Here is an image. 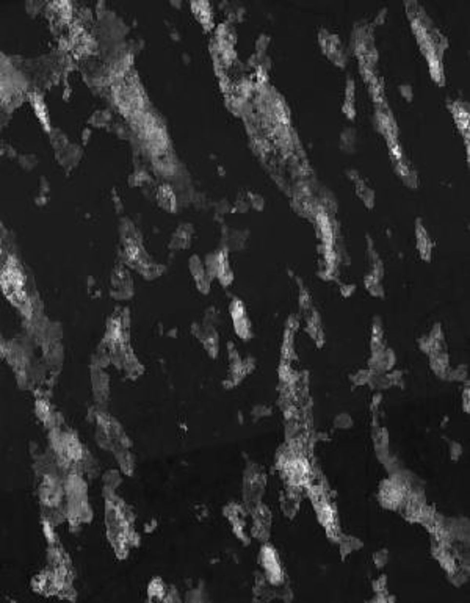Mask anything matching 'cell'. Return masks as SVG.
I'll return each mask as SVG.
<instances>
[{"label":"cell","instance_id":"obj_1","mask_svg":"<svg viewBox=\"0 0 470 603\" xmlns=\"http://www.w3.org/2000/svg\"><path fill=\"white\" fill-rule=\"evenodd\" d=\"M265 473L262 468L256 464H249L246 467L245 472V480H243V497H245V504L248 506V509L254 508L256 504L260 503L265 490Z\"/></svg>","mask_w":470,"mask_h":603},{"label":"cell","instance_id":"obj_2","mask_svg":"<svg viewBox=\"0 0 470 603\" xmlns=\"http://www.w3.org/2000/svg\"><path fill=\"white\" fill-rule=\"evenodd\" d=\"M259 563L262 565L264 577L268 580V583H271L273 586H279L284 583L286 574H284V569H282L281 560H279L278 553H276L274 547L264 542V547L260 550V555H259Z\"/></svg>","mask_w":470,"mask_h":603},{"label":"cell","instance_id":"obj_3","mask_svg":"<svg viewBox=\"0 0 470 603\" xmlns=\"http://www.w3.org/2000/svg\"><path fill=\"white\" fill-rule=\"evenodd\" d=\"M252 516V526L251 534L252 538L259 539L260 542H266L270 538V528H271V512L265 504L259 503L254 508H251Z\"/></svg>","mask_w":470,"mask_h":603},{"label":"cell","instance_id":"obj_4","mask_svg":"<svg viewBox=\"0 0 470 603\" xmlns=\"http://www.w3.org/2000/svg\"><path fill=\"white\" fill-rule=\"evenodd\" d=\"M248 511L249 509H246L245 506L237 504V503H229L225 508V516L227 517L230 525H232L235 536L240 541H243L245 544H248L249 542L248 528H246V522H248Z\"/></svg>","mask_w":470,"mask_h":603},{"label":"cell","instance_id":"obj_5","mask_svg":"<svg viewBox=\"0 0 470 603\" xmlns=\"http://www.w3.org/2000/svg\"><path fill=\"white\" fill-rule=\"evenodd\" d=\"M110 293L116 300H129L133 295V285L132 279L129 276L127 270L119 265L115 268L113 274H111V290Z\"/></svg>","mask_w":470,"mask_h":603},{"label":"cell","instance_id":"obj_6","mask_svg":"<svg viewBox=\"0 0 470 603\" xmlns=\"http://www.w3.org/2000/svg\"><path fill=\"white\" fill-rule=\"evenodd\" d=\"M229 310H230V317L234 320V327H235L237 336L243 340H249L252 336L251 323L248 320V315H246V309L243 306V302L240 300H234Z\"/></svg>","mask_w":470,"mask_h":603},{"label":"cell","instance_id":"obj_7","mask_svg":"<svg viewBox=\"0 0 470 603\" xmlns=\"http://www.w3.org/2000/svg\"><path fill=\"white\" fill-rule=\"evenodd\" d=\"M395 362H397L395 353L389 348H384L383 351L371 353L368 368L373 373H387V371H390L395 367Z\"/></svg>","mask_w":470,"mask_h":603},{"label":"cell","instance_id":"obj_8","mask_svg":"<svg viewBox=\"0 0 470 603\" xmlns=\"http://www.w3.org/2000/svg\"><path fill=\"white\" fill-rule=\"evenodd\" d=\"M91 375H93V387H94V395L96 400L101 404H105L108 400V376L103 373L101 367H91Z\"/></svg>","mask_w":470,"mask_h":603},{"label":"cell","instance_id":"obj_9","mask_svg":"<svg viewBox=\"0 0 470 603\" xmlns=\"http://www.w3.org/2000/svg\"><path fill=\"white\" fill-rule=\"evenodd\" d=\"M429 363L432 371L441 378V379H449L450 373V357L447 351H437L429 354Z\"/></svg>","mask_w":470,"mask_h":603},{"label":"cell","instance_id":"obj_10","mask_svg":"<svg viewBox=\"0 0 470 603\" xmlns=\"http://www.w3.org/2000/svg\"><path fill=\"white\" fill-rule=\"evenodd\" d=\"M415 237H417V249L420 252V257L423 260L429 262L431 254H432V241L428 237L427 229L422 226V221L417 220V227H415Z\"/></svg>","mask_w":470,"mask_h":603},{"label":"cell","instance_id":"obj_11","mask_svg":"<svg viewBox=\"0 0 470 603\" xmlns=\"http://www.w3.org/2000/svg\"><path fill=\"white\" fill-rule=\"evenodd\" d=\"M191 237H193V227L190 224H182L181 227H177V230L173 234V238H171V243H169V248L171 249H185L190 246L191 243Z\"/></svg>","mask_w":470,"mask_h":603},{"label":"cell","instance_id":"obj_12","mask_svg":"<svg viewBox=\"0 0 470 603\" xmlns=\"http://www.w3.org/2000/svg\"><path fill=\"white\" fill-rule=\"evenodd\" d=\"M218 257H220V260H218V273H216V278H218V281L223 284V287H229L234 281V273L229 266L227 252L220 251Z\"/></svg>","mask_w":470,"mask_h":603},{"label":"cell","instance_id":"obj_13","mask_svg":"<svg viewBox=\"0 0 470 603\" xmlns=\"http://www.w3.org/2000/svg\"><path fill=\"white\" fill-rule=\"evenodd\" d=\"M157 201L162 208H165L166 212H176V196L173 190L168 185H163L157 191Z\"/></svg>","mask_w":470,"mask_h":603},{"label":"cell","instance_id":"obj_14","mask_svg":"<svg viewBox=\"0 0 470 603\" xmlns=\"http://www.w3.org/2000/svg\"><path fill=\"white\" fill-rule=\"evenodd\" d=\"M147 594H149V600H165L166 602L168 589L160 578H154L152 582L149 583Z\"/></svg>","mask_w":470,"mask_h":603},{"label":"cell","instance_id":"obj_15","mask_svg":"<svg viewBox=\"0 0 470 603\" xmlns=\"http://www.w3.org/2000/svg\"><path fill=\"white\" fill-rule=\"evenodd\" d=\"M356 193H357V196L362 199V202L368 208H371L373 205H375V193H373V190L368 188L367 185L364 183L362 179L356 182Z\"/></svg>","mask_w":470,"mask_h":603},{"label":"cell","instance_id":"obj_16","mask_svg":"<svg viewBox=\"0 0 470 603\" xmlns=\"http://www.w3.org/2000/svg\"><path fill=\"white\" fill-rule=\"evenodd\" d=\"M337 542L340 545V552L343 555H349L362 547V542L356 538H351V536H340Z\"/></svg>","mask_w":470,"mask_h":603},{"label":"cell","instance_id":"obj_17","mask_svg":"<svg viewBox=\"0 0 470 603\" xmlns=\"http://www.w3.org/2000/svg\"><path fill=\"white\" fill-rule=\"evenodd\" d=\"M340 147L347 152H353L356 149V132L353 129H348V130H345L342 133Z\"/></svg>","mask_w":470,"mask_h":603},{"label":"cell","instance_id":"obj_18","mask_svg":"<svg viewBox=\"0 0 470 603\" xmlns=\"http://www.w3.org/2000/svg\"><path fill=\"white\" fill-rule=\"evenodd\" d=\"M365 288H367L368 293L373 295V296H379V298L384 296V288H383L381 281L370 276V274L365 278Z\"/></svg>","mask_w":470,"mask_h":603},{"label":"cell","instance_id":"obj_19","mask_svg":"<svg viewBox=\"0 0 470 603\" xmlns=\"http://www.w3.org/2000/svg\"><path fill=\"white\" fill-rule=\"evenodd\" d=\"M188 265H190V271H191V274H193V278H195V281L207 276V274H205V266H204V263H203V260H201L198 256H191Z\"/></svg>","mask_w":470,"mask_h":603},{"label":"cell","instance_id":"obj_20","mask_svg":"<svg viewBox=\"0 0 470 603\" xmlns=\"http://www.w3.org/2000/svg\"><path fill=\"white\" fill-rule=\"evenodd\" d=\"M121 481H123L121 475H119L116 470H110V472H107L105 475H103V484H105V490H113L115 492V489H118V486L121 484Z\"/></svg>","mask_w":470,"mask_h":603},{"label":"cell","instance_id":"obj_21","mask_svg":"<svg viewBox=\"0 0 470 603\" xmlns=\"http://www.w3.org/2000/svg\"><path fill=\"white\" fill-rule=\"evenodd\" d=\"M111 115L108 113L107 110H101V111H96L94 115H91L89 118V124L96 125V127H105V125L110 122Z\"/></svg>","mask_w":470,"mask_h":603},{"label":"cell","instance_id":"obj_22","mask_svg":"<svg viewBox=\"0 0 470 603\" xmlns=\"http://www.w3.org/2000/svg\"><path fill=\"white\" fill-rule=\"evenodd\" d=\"M249 207H251V205H249L248 191H242L240 195L237 196V199H235V205H234V208H232V212L245 213V212H248Z\"/></svg>","mask_w":470,"mask_h":603},{"label":"cell","instance_id":"obj_23","mask_svg":"<svg viewBox=\"0 0 470 603\" xmlns=\"http://www.w3.org/2000/svg\"><path fill=\"white\" fill-rule=\"evenodd\" d=\"M370 376H371V370H370V368H365V370L356 371L354 375L349 376V381H351L353 385H365V384H368Z\"/></svg>","mask_w":470,"mask_h":603},{"label":"cell","instance_id":"obj_24","mask_svg":"<svg viewBox=\"0 0 470 603\" xmlns=\"http://www.w3.org/2000/svg\"><path fill=\"white\" fill-rule=\"evenodd\" d=\"M449 379H451V381H467V367L462 365L458 368H451Z\"/></svg>","mask_w":470,"mask_h":603},{"label":"cell","instance_id":"obj_25","mask_svg":"<svg viewBox=\"0 0 470 603\" xmlns=\"http://www.w3.org/2000/svg\"><path fill=\"white\" fill-rule=\"evenodd\" d=\"M334 425L340 428V429H347V428H351L353 426V419L349 417L348 414H340L335 417L334 420Z\"/></svg>","mask_w":470,"mask_h":603},{"label":"cell","instance_id":"obj_26","mask_svg":"<svg viewBox=\"0 0 470 603\" xmlns=\"http://www.w3.org/2000/svg\"><path fill=\"white\" fill-rule=\"evenodd\" d=\"M36 157L33 154H24V155H19V163L20 166H24L25 169H32L36 166Z\"/></svg>","mask_w":470,"mask_h":603},{"label":"cell","instance_id":"obj_27","mask_svg":"<svg viewBox=\"0 0 470 603\" xmlns=\"http://www.w3.org/2000/svg\"><path fill=\"white\" fill-rule=\"evenodd\" d=\"M248 198H249V205L254 208V210H262L264 208V198L257 195V193H251L248 191Z\"/></svg>","mask_w":470,"mask_h":603},{"label":"cell","instance_id":"obj_28","mask_svg":"<svg viewBox=\"0 0 470 603\" xmlns=\"http://www.w3.org/2000/svg\"><path fill=\"white\" fill-rule=\"evenodd\" d=\"M387 560H389V552L387 550H379L375 555H373V563H375L376 567H384L387 564Z\"/></svg>","mask_w":470,"mask_h":603},{"label":"cell","instance_id":"obj_29","mask_svg":"<svg viewBox=\"0 0 470 603\" xmlns=\"http://www.w3.org/2000/svg\"><path fill=\"white\" fill-rule=\"evenodd\" d=\"M268 46H270V36H266V35H260V36H259V40L256 41V50H257V54L264 55V54H265V50L268 49Z\"/></svg>","mask_w":470,"mask_h":603},{"label":"cell","instance_id":"obj_30","mask_svg":"<svg viewBox=\"0 0 470 603\" xmlns=\"http://www.w3.org/2000/svg\"><path fill=\"white\" fill-rule=\"evenodd\" d=\"M342 110H343V113H345L349 119H354V115H356L354 102H345V103H343Z\"/></svg>","mask_w":470,"mask_h":603},{"label":"cell","instance_id":"obj_31","mask_svg":"<svg viewBox=\"0 0 470 603\" xmlns=\"http://www.w3.org/2000/svg\"><path fill=\"white\" fill-rule=\"evenodd\" d=\"M270 412H271V409L268 407V406H264V404H262V406H256V407H254V411H252V415H254L256 419H257V417H266V415H270Z\"/></svg>","mask_w":470,"mask_h":603},{"label":"cell","instance_id":"obj_32","mask_svg":"<svg viewBox=\"0 0 470 603\" xmlns=\"http://www.w3.org/2000/svg\"><path fill=\"white\" fill-rule=\"evenodd\" d=\"M400 94L406 100H412V88H411V85H401L400 86Z\"/></svg>","mask_w":470,"mask_h":603},{"label":"cell","instance_id":"obj_33","mask_svg":"<svg viewBox=\"0 0 470 603\" xmlns=\"http://www.w3.org/2000/svg\"><path fill=\"white\" fill-rule=\"evenodd\" d=\"M461 455H462V448H461V445H458V443H451V459L456 461Z\"/></svg>","mask_w":470,"mask_h":603},{"label":"cell","instance_id":"obj_34","mask_svg":"<svg viewBox=\"0 0 470 603\" xmlns=\"http://www.w3.org/2000/svg\"><path fill=\"white\" fill-rule=\"evenodd\" d=\"M462 401H464V411L469 412V384H466V389L462 392Z\"/></svg>","mask_w":470,"mask_h":603},{"label":"cell","instance_id":"obj_35","mask_svg":"<svg viewBox=\"0 0 470 603\" xmlns=\"http://www.w3.org/2000/svg\"><path fill=\"white\" fill-rule=\"evenodd\" d=\"M354 285H343L342 287V295L343 296H351L353 295V292H354Z\"/></svg>","mask_w":470,"mask_h":603},{"label":"cell","instance_id":"obj_36","mask_svg":"<svg viewBox=\"0 0 470 603\" xmlns=\"http://www.w3.org/2000/svg\"><path fill=\"white\" fill-rule=\"evenodd\" d=\"M386 10H383L381 13H379V16L376 18V20H375V24H383V20H384V18H386Z\"/></svg>","mask_w":470,"mask_h":603},{"label":"cell","instance_id":"obj_37","mask_svg":"<svg viewBox=\"0 0 470 603\" xmlns=\"http://www.w3.org/2000/svg\"><path fill=\"white\" fill-rule=\"evenodd\" d=\"M82 137H83V141L86 143L88 138L91 137V130H89V129H85V130H83V133H82Z\"/></svg>","mask_w":470,"mask_h":603}]
</instances>
